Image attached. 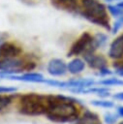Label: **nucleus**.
<instances>
[{
  "label": "nucleus",
  "mask_w": 123,
  "mask_h": 124,
  "mask_svg": "<svg viewBox=\"0 0 123 124\" xmlns=\"http://www.w3.org/2000/svg\"><path fill=\"white\" fill-rule=\"evenodd\" d=\"M76 99L62 95H50V102L46 112L47 118L53 122H71L77 118V108L74 102Z\"/></svg>",
  "instance_id": "f257e3e1"
},
{
  "label": "nucleus",
  "mask_w": 123,
  "mask_h": 124,
  "mask_svg": "<svg viewBox=\"0 0 123 124\" xmlns=\"http://www.w3.org/2000/svg\"><path fill=\"white\" fill-rule=\"evenodd\" d=\"M82 11L80 15L83 16L90 22L101 26L107 30H110L109 20L105 5L98 0H81Z\"/></svg>",
  "instance_id": "f03ea898"
},
{
  "label": "nucleus",
  "mask_w": 123,
  "mask_h": 124,
  "mask_svg": "<svg viewBox=\"0 0 123 124\" xmlns=\"http://www.w3.org/2000/svg\"><path fill=\"white\" fill-rule=\"evenodd\" d=\"M50 102V95L29 93L21 96L19 111L26 115H40L46 113Z\"/></svg>",
  "instance_id": "7ed1b4c3"
},
{
  "label": "nucleus",
  "mask_w": 123,
  "mask_h": 124,
  "mask_svg": "<svg viewBox=\"0 0 123 124\" xmlns=\"http://www.w3.org/2000/svg\"><path fill=\"white\" fill-rule=\"evenodd\" d=\"M95 49H96V47L94 46L93 36H91L88 32H84L71 46V49L68 52V56L79 55V54H84V53H88V52H94Z\"/></svg>",
  "instance_id": "20e7f679"
},
{
  "label": "nucleus",
  "mask_w": 123,
  "mask_h": 124,
  "mask_svg": "<svg viewBox=\"0 0 123 124\" xmlns=\"http://www.w3.org/2000/svg\"><path fill=\"white\" fill-rule=\"evenodd\" d=\"M26 62L17 57L0 58V75H14L25 70Z\"/></svg>",
  "instance_id": "39448f33"
},
{
  "label": "nucleus",
  "mask_w": 123,
  "mask_h": 124,
  "mask_svg": "<svg viewBox=\"0 0 123 124\" xmlns=\"http://www.w3.org/2000/svg\"><path fill=\"white\" fill-rule=\"evenodd\" d=\"M46 70H47V73L53 77H60V76H63L66 74V72L68 71L67 70V65L66 63L62 60V59H59V58H54V59H51L48 64H47V67H46Z\"/></svg>",
  "instance_id": "423d86ee"
},
{
  "label": "nucleus",
  "mask_w": 123,
  "mask_h": 124,
  "mask_svg": "<svg viewBox=\"0 0 123 124\" xmlns=\"http://www.w3.org/2000/svg\"><path fill=\"white\" fill-rule=\"evenodd\" d=\"M1 78H9V79H15V80H22V81H28V82H44L45 78L42 74L39 73H27L21 76L17 75H1Z\"/></svg>",
  "instance_id": "0eeeda50"
},
{
  "label": "nucleus",
  "mask_w": 123,
  "mask_h": 124,
  "mask_svg": "<svg viewBox=\"0 0 123 124\" xmlns=\"http://www.w3.org/2000/svg\"><path fill=\"white\" fill-rule=\"evenodd\" d=\"M85 62L93 69H102L107 67V59L103 55H96L94 52H88L83 54Z\"/></svg>",
  "instance_id": "6e6552de"
},
{
  "label": "nucleus",
  "mask_w": 123,
  "mask_h": 124,
  "mask_svg": "<svg viewBox=\"0 0 123 124\" xmlns=\"http://www.w3.org/2000/svg\"><path fill=\"white\" fill-rule=\"evenodd\" d=\"M21 53V48L13 43L0 44V58L17 57Z\"/></svg>",
  "instance_id": "1a4fd4ad"
},
{
  "label": "nucleus",
  "mask_w": 123,
  "mask_h": 124,
  "mask_svg": "<svg viewBox=\"0 0 123 124\" xmlns=\"http://www.w3.org/2000/svg\"><path fill=\"white\" fill-rule=\"evenodd\" d=\"M108 56L112 59H120L123 57V34L115 38L110 44Z\"/></svg>",
  "instance_id": "9d476101"
},
{
  "label": "nucleus",
  "mask_w": 123,
  "mask_h": 124,
  "mask_svg": "<svg viewBox=\"0 0 123 124\" xmlns=\"http://www.w3.org/2000/svg\"><path fill=\"white\" fill-rule=\"evenodd\" d=\"M84 68H85V63L80 58H74L67 65V70L69 71V73L73 75L81 73L84 70Z\"/></svg>",
  "instance_id": "9b49d317"
},
{
  "label": "nucleus",
  "mask_w": 123,
  "mask_h": 124,
  "mask_svg": "<svg viewBox=\"0 0 123 124\" xmlns=\"http://www.w3.org/2000/svg\"><path fill=\"white\" fill-rule=\"evenodd\" d=\"M77 124H103V123L96 113L91 111H86L84 112L82 117L77 121Z\"/></svg>",
  "instance_id": "f8f14e48"
},
{
  "label": "nucleus",
  "mask_w": 123,
  "mask_h": 124,
  "mask_svg": "<svg viewBox=\"0 0 123 124\" xmlns=\"http://www.w3.org/2000/svg\"><path fill=\"white\" fill-rule=\"evenodd\" d=\"M52 4L58 8L77 11V0H52Z\"/></svg>",
  "instance_id": "ddd939ff"
},
{
  "label": "nucleus",
  "mask_w": 123,
  "mask_h": 124,
  "mask_svg": "<svg viewBox=\"0 0 123 124\" xmlns=\"http://www.w3.org/2000/svg\"><path fill=\"white\" fill-rule=\"evenodd\" d=\"M107 41H108V37L103 33H97L93 37V42H94V46L96 48L104 46L106 45Z\"/></svg>",
  "instance_id": "4468645a"
},
{
  "label": "nucleus",
  "mask_w": 123,
  "mask_h": 124,
  "mask_svg": "<svg viewBox=\"0 0 123 124\" xmlns=\"http://www.w3.org/2000/svg\"><path fill=\"white\" fill-rule=\"evenodd\" d=\"M99 84L102 85H106V86H109V85H123V79L117 78H105L103 80L98 81Z\"/></svg>",
  "instance_id": "2eb2a0df"
},
{
  "label": "nucleus",
  "mask_w": 123,
  "mask_h": 124,
  "mask_svg": "<svg viewBox=\"0 0 123 124\" xmlns=\"http://www.w3.org/2000/svg\"><path fill=\"white\" fill-rule=\"evenodd\" d=\"M108 11L113 17H120L123 16V9L118 5H108Z\"/></svg>",
  "instance_id": "dca6fc26"
},
{
  "label": "nucleus",
  "mask_w": 123,
  "mask_h": 124,
  "mask_svg": "<svg viewBox=\"0 0 123 124\" xmlns=\"http://www.w3.org/2000/svg\"><path fill=\"white\" fill-rule=\"evenodd\" d=\"M91 105L96 106V107L106 108H109L113 107V103L108 100H93L91 101Z\"/></svg>",
  "instance_id": "f3484780"
},
{
  "label": "nucleus",
  "mask_w": 123,
  "mask_h": 124,
  "mask_svg": "<svg viewBox=\"0 0 123 124\" xmlns=\"http://www.w3.org/2000/svg\"><path fill=\"white\" fill-rule=\"evenodd\" d=\"M11 104V98L6 95H0V111Z\"/></svg>",
  "instance_id": "a211bd4d"
},
{
  "label": "nucleus",
  "mask_w": 123,
  "mask_h": 124,
  "mask_svg": "<svg viewBox=\"0 0 123 124\" xmlns=\"http://www.w3.org/2000/svg\"><path fill=\"white\" fill-rule=\"evenodd\" d=\"M123 27V16H121L120 17H118V19L113 23L112 25V28H111V33L115 34L118 32V30Z\"/></svg>",
  "instance_id": "6ab92c4d"
},
{
  "label": "nucleus",
  "mask_w": 123,
  "mask_h": 124,
  "mask_svg": "<svg viewBox=\"0 0 123 124\" xmlns=\"http://www.w3.org/2000/svg\"><path fill=\"white\" fill-rule=\"evenodd\" d=\"M117 118H118V116L116 114L108 112V113H107L105 115V122L107 124H114L117 121Z\"/></svg>",
  "instance_id": "aec40b11"
},
{
  "label": "nucleus",
  "mask_w": 123,
  "mask_h": 124,
  "mask_svg": "<svg viewBox=\"0 0 123 124\" xmlns=\"http://www.w3.org/2000/svg\"><path fill=\"white\" fill-rule=\"evenodd\" d=\"M113 67L115 68V73L118 76L123 77V61L122 62H116L115 64H113Z\"/></svg>",
  "instance_id": "412c9836"
},
{
  "label": "nucleus",
  "mask_w": 123,
  "mask_h": 124,
  "mask_svg": "<svg viewBox=\"0 0 123 124\" xmlns=\"http://www.w3.org/2000/svg\"><path fill=\"white\" fill-rule=\"evenodd\" d=\"M16 90L15 87H10V86H0V94L4 93H12Z\"/></svg>",
  "instance_id": "4be33fe9"
},
{
  "label": "nucleus",
  "mask_w": 123,
  "mask_h": 124,
  "mask_svg": "<svg viewBox=\"0 0 123 124\" xmlns=\"http://www.w3.org/2000/svg\"><path fill=\"white\" fill-rule=\"evenodd\" d=\"M99 75L101 76H108V75H111V71L108 70L107 67H104L102 69L99 70Z\"/></svg>",
  "instance_id": "5701e85b"
},
{
  "label": "nucleus",
  "mask_w": 123,
  "mask_h": 124,
  "mask_svg": "<svg viewBox=\"0 0 123 124\" xmlns=\"http://www.w3.org/2000/svg\"><path fill=\"white\" fill-rule=\"evenodd\" d=\"M113 98H115L116 100H121L123 101V92H119V93H116L113 95Z\"/></svg>",
  "instance_id": "b1692460"
},
{
  "label": "nucleus",
  "mask_w": 123,
  "mask_h": 124,
  "mask_svg": "<svg viewBox=\"0 0 123 124\" xmlns=\"http://www.w3.org/2000/svg\"><path fill=\"white\" fill-rule=\"evenodd\" d=\"M117 113H118L119 116L123 117V106H120V107L117 108Z\"/></svg>",
  "instance_id": "393cba45"
},
{
  "label": "nucleus",
  "mask_w": 123,
  "mask_h": 124,
  "mask_svg": "<svg viewBox=\"0 0 123 124\" xmlns=\"http://www.w3.org/2000/svg\"><path fill=\"white\" fill-rule=\"evenodd\" d=\"M116 5H118V6H119V7H121V8H122V9H123V0H121V1H120V2H118V3H117V4H116Z\"/></svg>",
  "instance_id": "a878e982"
},
{
  "label": "nucleus",
  "mask_w": 123,
  "mask_h": 124,
  "mask_svg": "<svg viewBox=\"0 0 123 124\" xmlns=\"http://www.w3.org/2000/svg\"><path fill=\"white\" fill-rule=\"evenodd\" d=\"M106 1H108V2H110V1H112V0H106Z\"/></svg>",
  "instance_id": "bb28decb"
},
{
  "label": "nucleus",
  "mask_w": 123,
  "mask_h": 124,
  "mask_svg": "<svg viewBox=\"0 0 123 124\" xmlns=\"http://www.w3.org/2000/svg\"><path fill=\"white\" fill-rule=\"evenodd\" d=\"M119 124H123V121H122V122H121V123H119Z\"/></svg>",
  "instance_id": "cd10ccee"
}]
</instances>
